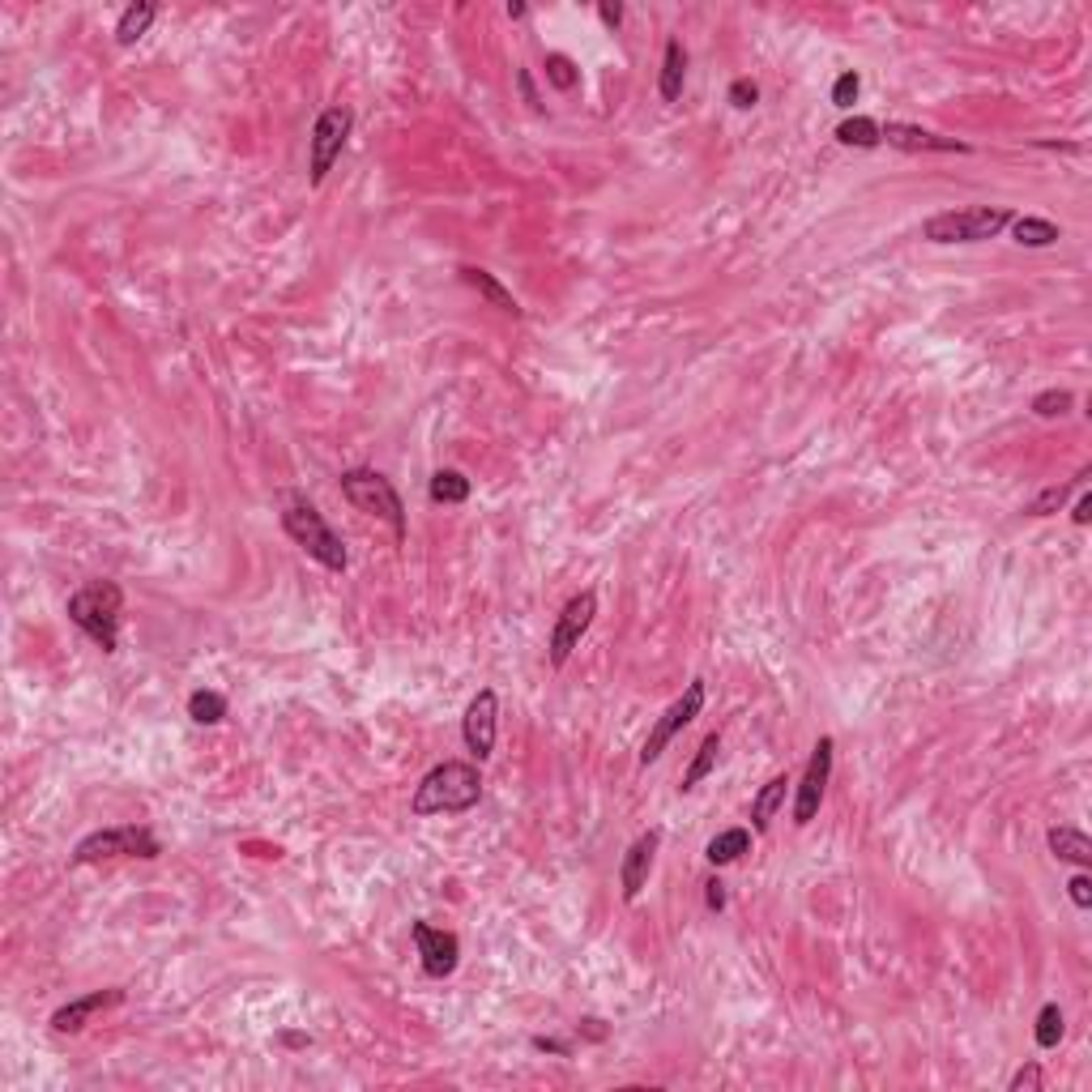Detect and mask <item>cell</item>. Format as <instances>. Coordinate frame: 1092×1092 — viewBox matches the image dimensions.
Returning <instances> with one entry per match:
<instances>
[{
    "mask_svg": "<svg viewBox=\"0 0 1092 1092\" xmlns=\"http://www.w3.org/2000/svg\"><path fill=\"white\" fill-rule=\"evenodd\" d=\"M478 798H483V777H478V769L474 764H462V760H449L418 781L410 811L414 815H462Z\"/></svg>",
    "mask_w": 1092,
    "mask_h": 1092,
    "instance_id": "cell-1",
    "label": "cell"
},
{
    "mask_svg": "<svg viewBox=\"0 0 1092 1092\" xmlns=\"http://www.w3.org/2000/svg\"><path fill=\"white\" fill-rule=\"evenodd\" d=\"M120 610H124V593L111 581H90L69 598V619L78 623L103 654H116V644H120Z\"/></svg>",
    "mask_w": 1092,
    "mask_h": 1092,
    "instance_id": "cell-2",
    "label": "cell"
},
{
    "mask_svg": "<svg viewBox=\"0 0 1092 1092\" xmlns=\"http://www.w3.org/2000/svg\"><path fill=\"white\" fill-rule=\"evenodd\" d=\"M282 529L295 538V547H303L312 555L316 564H324L329 572H346L351 568V555H346V542L333 533V525L303 500V495H286V508H282Z\"/></svg>",
    "mask_w": 1092,
    "mask_h": 1092,
    "instance_id": "cell-3",
    "label": "cell"
},
{
    "mask_svg": "<svg viewBox=\"0 0 1092 1092\" xmlns=\"http://www.w3.org/2000/svg\"><path fill=\"white\" fill-rule=\"evenodd\" d=\"M1011 209L1007 205H969V209H948V214H934L922 235L930 243H982L994 239L999 231L1011 226Z\"/></svg>",
    "mask_w": 1092,
    "mask_h": 1092,
    "instance_id": "cell-4",
    "label": "cell"
},
{
    "mask_svg": "<svg viewBox=\"0 0 1092 1092\" xmlns=\"http://www.w3.org/2000/svg\"><path fill=\"white\" fill-rule=\"evenodd\" d=\"M341 495H346L359 512L389 521L397 538H406V504H401L397 487L389 483L385 474H376V470H346V474H341Z\"/></svg>",
    "mask_w": 1092,
    "mask_h": 1092,
    "instance_id": "cell-5",
    "label": "cell"
},
{
    "mask_svg": "<svg viewBox=\"0 0 1092 1092\" xmlns=\"http://www.w3.org/2000/svg\"><path fill=\"white\" fill-rule=\"evenodd\" d=\"M163 846L150 828H107V832H90L78 850H73V862L86 867V862H103V858H159Z\"/></svg>",
    "mask_w": 1092,
    "mask_h": 1092,
    "instance_id": "cell-6",
    "label": "cell"
},
{
    "mask_svg": "<svg viewBox=\"0 0 1092 1092\" xmlns=\"http://www.w3.org/2000/svg\"><path fill=\"white\" fill-rule=\"evenodd\" d=\"M351 124H355L351 107H329V111H320V116H316V128H312V163H308L312 184H324V176L333 171L341 145H346V137H351Z\"/></svg>",
    "mask_w": 1092,
    "mask_h": 1092,
    "instance_id": "cell-7",
    "label": "cell"
},
{
    "mask_svg": "<svg viewBox=\"0 0 1092 1092\" xmlns=\"http://www.w3.org/2000/svg\"><path fill=\"white\" fill-rule=\"evenodd\" d=\"M700 708H704V683L696 679V683H687V692H683L675 704L666 708L662 721L654 725V734L644 738V752H640V764H644V769H649V764H658V760H662V752L670 747V738H675V734L683 730V725H692V721L700 717Z\"/></svg>",
    "mask_w": 1092,
    "mask_h": 1092,
    "instance_id": "cell-8",
    "label": "cell"
},
{
    "mask_svg": "<svg viewBox=\"0 0 1092 1092\" xmlns=\"http://www.w3.org/2000/svg\"><path fill=\"white\" fill-rule=\"evenodd\" d=\"M593 615H598V593H593V589L577 593V598L564 606L560 623H555V631H551V666H564L572 658V649L581 644V636L589 631Z\"/></svg>",
    "mask_w": 1092,
    "mask_h": 1092,
    "instance_id": "cell-9",
    "label": "cell"
},
{
    "mask_svg": "<svg viewBox=\"0 0 1092 1092\" xmlns=\"http://www.w3.org/2000/svg\"><path fill=\"white\" fill-rule=\"evenodd\" d=\"M828 777H832V738H819L811 760H807V773H802L798 798H794V823H798V828H807V823L819 815V802H823V790H828Z\"/></svg>",
    "mask_w": 1092,
    "mask_h": 1092,
    "instance_id": "cell-10",
    "label": "cell"
},
{
    "mask_svg": "<svg viewBox=\"0 0 1092 1092\" xmlns=\"http://www.w3.org/2000/svg\"><path fill=\"white\" fill-rule=\"evenodd\" d=\"M495 721H500V700H495L491 687H483L470 708H466V717H462V734H466V747L478 756V760H487L495 752Z\"/></svg>",
    "mask_w": 1092,
    "mask_h": 1092,
    "instance_id": "cell-11",
    "label": "cell"
},
{
    "mask_svg": "<svg viewBox=\"0 0 1092 1092\" xmlns=\"http://www.w3.org/2000/svg\"><path fill=\"white\" fill-rule=\"evenodd\" d=\"M414 948L423 956L427 977H449L457 965H462V944H457L453 930H439L431 922H414Z\"/></svg>",
    "mask_w": 1092,
    "mask_h": 1092,
    "instance_id": "cell-12",
    "label": "cell"
},
{
    "mask_svg": "<svg viewBox=\"0 0 1092 1092\" xmlns=\"http://www.w3.org/2000/svg\"><path fill=\"white\" fill-rule=\"evenodd\" d=\"M658 846H662V828H649L644 836L631 840V850L623 854V867H619V884H623V896L636 900L640 888L649 884V871H654V858H658Z\"/></svg>",
    "mask_w": 1092,
    "mask_h": 1092,
    "instance_id": "cell-13",
    "label": "cell"
},
{
    "mask_svg": "<svg viewBox=\"0 0 1092 1092\" xmlns=\"http://www.w3.org/2000/svg\"><path fill=\"white\" fill-rule=\"evenodd\" d=\"M884 141L896 145V150H938V155H969L965 141L956 137H944V132H930V128H917V124H879Z\"/></svg>",
    "mask_w": 1092,
    "mask_h": 1092,
    "instance_id": "cell-14",
    "label": "cell"
},
{
    "mask_svg": "<svg viewBox=\"0 0 1092 1092\" xmlns=\"http://www.w3.org/2000/svg\"><path fill=\"white\" fill-rule=\"evenodd\" d=\"M120 999H124V990H94V994H86V999H73V1003H65L61 1011H56L52 1015V1028L56 1032H82L94 1011L116 1007Z\"/></svg>",
    "mask_w": 1092,
    "mask_h": 1092,
    "instance_id": "cell-15",
    "label": "cell"
},
{
    "mask_svg": "<svg viewBox=\"0 0 1092 1092\" xmlns=\"http://www.w3.org/2000/svg\"><path fill=\"white\" fill-rule=\"evenodd\" d=\"M462 282L466 286H474L478 295H483L491 308H500V312H508V316H521V303L512 299V291H504L500 282H495V274H487V270H478V265H462Z\"/></svg>",
    "mask_w": 1092,
    "mask_h": 1092,
    "instance_id": "cell-16",
    "label": "cell"
},
{
    "mask_svg": "<svg viewBox=\"0 0 1092 1092\" xmlns=\"http://www.w3.org/2000/svg\"><path fill=\"white\" fill-rule=\"evenodd\" d=\"M1054 858L1063 862H1076V867H1092V840L1080 832V828H1050L1046 832Z\"/></svg>",
    "mask_w": 1092,
    "mask_h": 1092,
    "instance_id": "cell-17",
    "label": "cell"
},
{
    "mask_svg": "<svg viewBox=\"0 0 1092 1092\" xmlns=\"http://www.w3.org/2000/svg\"><path fill=\"white\" fill-rule=\"evenodd\" d=\"M785 790H790V777H773V781L756 794V802H752V828H756V832H769V823H773L777 811L785 807Z\"/></svg>",
    "mask_w": 1092,
    "mask_h": 1092,
    "instance_id": "cell-18",
    "label": "cell"
},
{
    "mask_svg": "<svg viewBox=\"0 0 1092 1092\" xmlns=\"http://www.w3.org/2000/svg\"><path fill=\"white\" fill-rule=\"evenodd\" d=\"M683 82H687V52H683V39H670L662 56V99L679 103Z\"/></svg>",
    "mask_w": 1092,
    "mask_h": 1092,
    "instance_id": "cell-19",
    "label": "cell"
},
{
    "mask_svg": "<svg viewBox=\"0 0 1092 1092\" xmlns=\"http://www.w3.org/2000/svg\"><path fill=\"white\" fill-rule=\"evenodd\" d=\"M155 17H159V5H150V0H141V5H128V9L120 13L116 43H120V47H132L150 26H155Z\"/></svg>",
    "mask_w": 1092,
    "mask_h": 1092,
    "instance_id": "cell-20",
    "label": "cell"
},
{
    "mask_svg": "<svg viewBox=\"0 0 1092 1092\" xmlns=\"http://www.w3.org/2000/svg\"><path fill=\"white\" fill-rule=\"evenodd\" d=\"M747 850H752V832H747V828H725L721 836L708 840L704 858L713 862V867H730V862H734V858H742Z\"/></svg>",
    "mask_w": 1092,
    "mask_h": 1092,
    "instance_id": "cell-21",
    "label": "cell"
},
{
    "mask_svg": "<svg viewBox=\"0 0 1092 1092\" xmlns=\"http://www.w3.org/2000/svg\"><path fill=\"white\" fill-rule=\"evenodd\" d=\"M1011 235L1015 243H1024V247H1050V243H1059V226H1054L1050 218H1011Z\"/></svg>",
    "mask_w": 1092,
    "mask_h": 1092,
    "instance_id": "cell-22",
    "label": "cell"
},
{
    "mask_svg": "<svg viewBox=\"0 0 1092 1092\" xmlns=\"http://www.w3.org/2000/svg\"><path fill=\"white\" fill-rule=\"evenodd\" d=\"M431 500L435 504H466L470 500V478L462 470H439L431 474Z\"/></svg>",
    "mask_w": 1092,
    "mask_h": 1092,
    "instance_id": "cell-23",
    "label": "cell"
},
{
    "mask_svg": "<svg viewBox=\"0 0 1092 1092\" xmlns=\"http://www.w3.org/2000/svg\"><path fill=\"white\" fill-rule=\"evenodd\" d=\"M717 756H721V734H708V738L700 742V752H696V760H692V769L683 773V785H679V790H683V794H687V790H696V785L717 769Z\"/></svg>",
    "mask_w": 1092,
    "mask_h": 1092,
    "instance_id": "cell-24",
    "label": "cell"
},
{
    "mask_svg": "<svg viewBox=\"0 0 1092 1092\" xmlns=\"http://www.w3.org/2000/svg\"><path fill=\"white\" fill-rule=\"evenodd\" d=\"M836 141L840 145H858V150H875L879 141H884V132H879V124L871 116H854L846 124H836Z\"/></svg>",
    "mask_w": 1092,
    "mask_h": 1092,
    "instance_id": "cell-25",
    "label": "cell"
},
{
    "mask_svg": "<svg viewBox=\"0 0 1092 1092\" xmlns=\"http://www.w3.org/2000/svg\"><path fill=\"white\" fill-rule=\"evenodd\" d=\"M188 717H193L197 725H218L226 717V696L222 692H193L188 696Z\"/></svg>",
    "mask_w": 1092,
    "mask_h": 1092,
    "instance_id": "cell-26",
    "label": "cell"
},
{
    "mask_svg": "<svg viewBox=\"0 0 1092 1092\" xmlns=\"http://www.w3.org/2000/svg\"><path fill=\"white\" fill-rule=\"evenodd\" d=\"M1084 478H1088V470H1080L1076 474V483H1059V487H1046L1037 500L1028 504V516H1050V512H1059L1063 504H1067V495L1076 491V487H1084Z\"/></svg>",
    "mask_w": 1092,
    "mask_h": 1092,
    "instance_id": "cell-27",
    "label": "cell"
},
{
    "mask_svg": "<svg viewBox=\"0 0 1092 1092\" xmlns=\"http://www.w3.org/2000/svg\"><path fill=\"white\" fill-rule=\"evenodd\" d=\"M1032 1037H1037L1041 1050H1054V1046L1063 1041V1011H1059V1003H1046V1007H1041V1015H1037V1032H1032Z\"/></svg>",
    "mask_w": 1092,
    "mask_h": 1092,
    "instance_id": "cell-28",
    "label": "cell"
},
{
    "mask_svg": "<svg viewBox=\"0 0 1092 1092\" xmlns=\"http://www.w3.org/2000/svg\"><path fill=\"white\" fill-rule=\"evenodd\" d=\"M547 82L555 86V90H572L581 82V69L568 61V56H560V52H551L547 56Z\"/></svg>",
    "mask_w": 1092,
    "mask_h": 1092,
    "instance_id": "cell-29",
    "label": "cell"
},
{
    "mask_svg": "<svg viewBox=\"0 0 1092 1092\" xmlns=\"http://www.w3.org/2000/svg\"><path fill=\"white\" fill-rule=\"evenodd\" d=\"M1071 406H1076V397H1071L1067 389H1046V393L1032 397V414H1041V418H1059Z\"/></svg>",
    "mask_w": 1092,
    "mask_h": 1092,
    "instance_id": "cell-30",
    "label": "cell"
},
{
    "mask_svg": "<svg viewBox=\"0 0 1092 1092\" xmlns=\"http://www.w3.org/2000/svg\"><path fill=\"white\" fill-rule=\"evenodd\" d=\"M858 90H862V78H858V73H840L836 86H832V103H836V107H854Z\"/></svg>",
    "mask_w": 1092,
    "mask_h": 1092,
    "instance_id": "cell-31",
    "label": "cell"
},
{
    "mask_svg": "<svg viewBox=\"0 0 1092 1092\" xmlns=\"http://www.w3.org/2000/svg\"><path fill=\"white\" fill-rule=\"evenodd\" d=\"M730 103H734L738 111H752V107L760 103V86H756L752 78H738V82L730 86Z\"/></svg>",
    "mask_w": 1092,
    "mask_h": 1092,
    "instance_id": "cell-32",
    "label": "cell"
},
{
    "mask_svg": "<svg viewBox=\"0 0 1092 1092\" xmlns=\"http://www.w3.org/2000/svg\"><path fill=\"white\" fill-rule=\"evenodd\" d=\"M1041 1084H1046V1076H1041V1067H1037V1063H1024V1067L1011 1076V1092H1037Z\"/></svg>",
    "mask_w": 1092,
    "mask_h": 1092,
    "instance_id": "cell-33",
    "label": "cell"
},
{
    "mask_svg": "<svg viewBox=\"0 0 1092 1092\" xmlns=\"http://www.w3.org/2000/svg\"><path fill=\"white\" fill-rule=\"evenodd\" d=\"M1067 888H1071V900H1076L1080 909H1088V905H1092V879H1088V875H1076Z\"/></svg>",
    "mask_w": 1092,
    "mask_h": 1092,
    "instance_id": "cell-34",
    "label": "cell"
},
{
    "mask_svg": "<svg viewBox=\"0 0 1092 1092\" xmlns=\"http://www.w3.org/2000/svg\"><path fill=\"white\" fill-rule=\"evenodd\" d=\"M704 900H708V909H713V913L725 909V884H721V879H708V884H704Z\"/></svg>",
    "mask_w": 1092,
    "mask_h": 1092,
    "instance_id": "cell-35",
    "label": "cell"
},
{
    "mask_svg": "<svg viewBox=\"0 0 1092 1092\" xmlns=\"http://www.w3.org/2000/svg\"><path fill=\"white\" fill-rule=\"evenodd\" d=\"M516 86H521L525 103H529L533 111H542V99H538V90H533V78H529V69H521V73H516Z\"/></svg>",
    "mask_w": 1092,
    "mask_h": 1092,
    "instance_id": "cell-36",
    "label": "cell"
},
{
    "mask_svg": "<svg viewBox=\"0 0 1092 1092\" xmlns=\"http://www.w3.org/2000/svg\"><path fill=\"white\" fill-rule=\"evenodd\" d=\"M598 17H602L610 30H615V26L623 22V5H610V0H602V5H598Z\"/></svg>",
    "mask_w": 1092,
    "mask_h": 1092,
    "instance_id": "cell-37",
    "label": "cell"
},
{
    "mask_svg": "<svg viewBox=\"0 0 1092 1092\" xmlns=\"http://www.w3.org/2000/svg\"><path fill=\"white\" fill-rule=\"evenodd\" d=\"M1071 516H1076V525H1088V521H1092V495H1080V500H1076V512H1071Z\"/></svg>",
    "mask_w": 1092,
    "mask_h": 1092,
    "instance_id": "cell-38",
    "label": "cell"
},
{
    "mask_svg": "<svg viewBox=\"0 0 1092 1092\" xmlns=\"http://www.w3.org/2000/svg\"><path fill=\"white\" fill-rule=\"evenodd\" d=\"M533 1046L547 1050V1054H572V1046H568V1041H555V1037H533Z\"/></svg>",
    "mask_w": 1092,
    "mask_h": 1092,
    "instance_id": "cell-39",
    "label": "cell"
},
{
    "mask_svg": "<svg viewBox=\"0 0 1092 1092\" xmlns=\"http://www.w3.org/2000/svg\"><path fill=\"white\" fill-rule=\"evenodd\" d=\"M581 1028L589 1032V1037H593V1041H602V1037H606V1028H602V1020H581Z\"/></svg>",
    "mask_w": 1092,
    "mask_h": 1092,
    "instance_id": "cell-40",
    "label": "cell"
}]
</instances>
